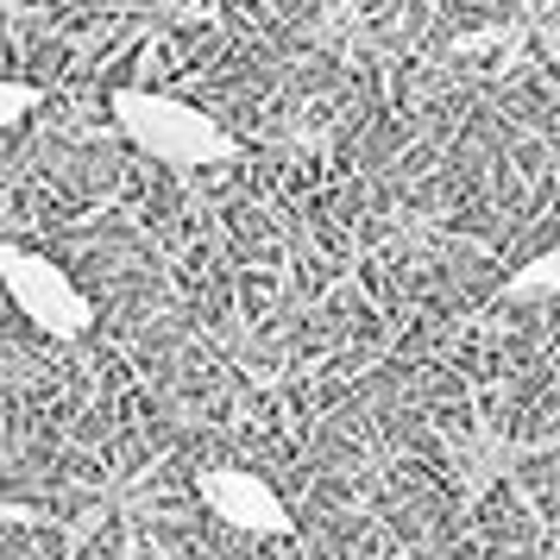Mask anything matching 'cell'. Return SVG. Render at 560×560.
<instances>
[{"mask_svg": "<svg viewBox=\"0 0 560 560\" xmlns=\"http://www.w3.org/2000/svg\"><path fill=\"white\" fill-rule=\"evenodd\" d=\"M114 127L139 152H152L158 164H221V158H233V132L214 114L177 102V95H152V89H120Z\"/></svg>", "mask_w": 560, "mask_h": 560, "instance_id": "1", "label": "cell"}, {"mask_svg": "<svg viewBox=\"0 0 560 560\" xmlns=\"http://www.w3.org/2000/svg\"><path fill=\"white\" fill-rule=\"evenodd\" d=\"M555 290H560V253H541V258H529L523 271H510L504 303H541V296H555Z\"/></svg>", "mask_w": 560, "mask_h": 560, "instance_id": "4", "label": "cell"}, {"mask_svg": "<svg viewBox=\"0 0 560 560\" xmlns=\"http://www.w3.org/2000/svg\"><path fill=\"white\" fill-rule=\"evenodd\" d=\"M26 107H38V89L32 82H0V120H26Z\"/></svg>", "mask_w": 560, "mask_h": 560, "instance_id": "5", "label": "cell"}, {"mask_svg": "<svg viewBox=\"0 0 560 560\" xmlns=\"http://www.w3.org/2000/svg\"><path fill=\"white\" fill-rule=\"evenodd\" d=\"M0 283H7L13 308L51 340H82L95 328V308L77 290V278L63 265H51V258L26 253V246H0Z\"/></svg>", "mask_w": 560, "mask_h": 560, "instance_id": "2", "label": "cell"}, {"mask_svg": "<svg viewBox=\"0 0 560 560\" xmlns=\"http://www.w3.org/2000/svg\"><path fill=\"white\" fill-rule=\"evenodd\" d=\"M196 491H202V504L214 510L228 529H240V535H290L283 498L258 479V472H246V466H208L202 479H196Z\"/></svg>", "mask_w": 560, "mask_h": 560, "instance_id": "3", "label": "cell"}]
</instances>
